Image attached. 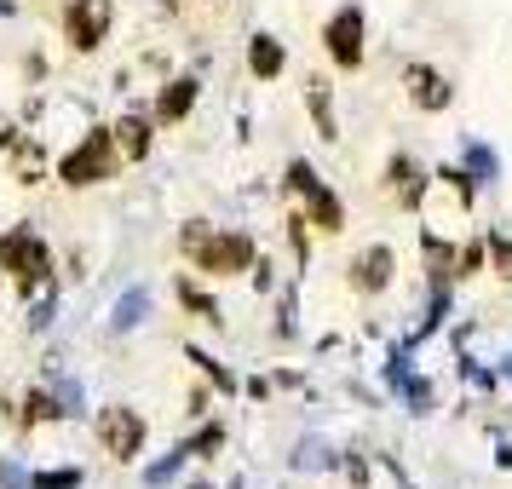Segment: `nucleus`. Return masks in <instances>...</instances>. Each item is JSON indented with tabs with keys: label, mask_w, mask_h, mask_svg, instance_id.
<instances>
[{
	"label": "nucleus",
	"mask_w": 512,
	"mask_h": 489,
	"mask_svg": "<svg viewBox=\"0 0 512 489\" xmlns=\"http://www.w3.org/2000/svg\"><path fill=\"white\" fill-rule=\"evenodd\" d=\"M179 254L208 277H236V271H254L259 248L248 231H208V219H190L179 231Z\"/></svg>",
	"instance_id": "1"
},
{
	"label": "nucleus",
	"mask_w": 512,
	"mask_h": 489,
	"mask_svg": "<svg viewBox=\"0 0 512 489\" xmlns=\"http://www.w3.org/2000/svg\"><path fill=\"white\" fill-rule=\"evenodd\" d=\"M121 162H127V156H121V144H116V127H93V133H87V139L58 162V179H64L70 190H87V185L116 179Z\"/></svg>",
	"instance_id": "2"
},
{
	"label": "nucleus",
	"mask_w": 512,
	"mask_h": 489,
	"mask_svg": "<svg viewBox=\"0 0 512 489\" xmlns=\"http://www.w3.org/2000/svg\"><path fill=\"white\" fill-rule=\"evenodd\" d=\"M0 271H12V277H18V288H24V294H35V288L47 282V271H52L47 242H41L35 231H24V225H18V231H6V236H0Z\"/></svg>",
	"instance_id": "3"
},
{
	"label": "nucleus",
	"mask_w": 512,
	"mask_h": 489,
	"mask_svg": "<svg viewBox=\"0 0 512 489\" xmlns=\"http://www.w3.org/2000/svg\"><path fill=\"white\" fill-rule=\"evenodd\" d=\"M144 415L139 409H127V403H110V409H98V443H104V455L110 461H139L144 455Z\"/></svg>",
	"instance_id": "4"
},
{
	"label": "nucleus",
	"mask_w": 512,
	"mask_h": 489,
	"mask_svg": "<svg viewBox=\"0 0 512 489\" xmlns=\"http://www.w3.org/2000/svg\"><path fill=\"white\" fill-rule=\"evenodd\" d=\"M328 41V58L340 64V70H363V58H369V24H363V6H340L323 29Z\"/></svg>",
	"instance_id": "5"
},
{
	"label": "nucleus",
	"mask_w": 512,
	"mask_h": 489,
	"mask_svg": "<svg viewBox=\"0 0 512 489\" xmlns=\"http://www.w3.org/2000/svg\"><path fill=\"white\" fill-rule=\"evenodd\" d=\"M110 24H116V6L110 0H70L64 6V41L75 52H98L110 41Z\"/></svg>",
	"instance_id": "6"
},
{
	"label": "nucleus",
	"mask_w": 512,
	"mask_h": 489,
	"mask_svg": "<svg viewBox=\"0 0 512 489\" xmlns=\"http://www.w3.org/2000/svg\"><path fill=\"white\" fill-rule=\"evenodd\" d=\"M397 277V254L386 248V242H374V248H363V254L351 259V282H357V294H386Z\"/></svg>",
	"instance_id": "7"
},
{
	"label": "nucleus",
	"mask_w": 512,
	"mask_h": 489,
	"mask_svg": "<svg viewBox=\"0 0 512 489\" xmlns=\"http://www.w3.org/2000/svg\"><path fill=\"white\" fill-rule=\"evenodd\" d=\"M403 87H409V98H415L426 116H438V110H449V104H455L449 75H438L432 64H409V70H403Z\"/></svg>",
	"instance_id": "8"
},
{
	"label": "nucleus",
	"mask_w": 512,
	"mask_h": 489,
	"mask_svg": "<svg viewBox=\"0 0 512 489\" xmlns=\"http://www.w3.org/2000/svg\"><path fill=\"white\" fill-rule=\"evenodd\" d=\"M305 219H311V231H323V236H340L346 231V208H340V196L328 185H311L305 190Z\"/></svg>",
	"instance_id": "9"
},
{
	"label": "nucleus",
	"mask_w": 512,
	"mask_h": 489,
	"mask_svg": "<svg viewBox=\"0 0 512 489\" xmlns=\"http://www.w3.org/2000/svg\"><path fill=\"white\" fill-rule=\"evenodd\" d=\"M196 87H202L196 75H179V81H167V87H162V98H156V121H162V127H173V121H185L190 110H196Z\"/></svg>",
	"instance_id": "10"
},
{
	"label": "nucleus",
	"mask_w": 512,
	"mask_h": 489,
	"mask_svg": "<svg viewBox=\"0 0 512 489\" xmlns=\"http://www.w3.org/2000/svg\"><path fill=\"white\" fill-rule=\"evenodd\" d=\"M386 185H392V196L403 202V208H415L420 196H426V173H420V162H409V156H392Z\"/></svg>",
	"instance_id": "11"
},
{
	"label": "nucleus",
	"mask_w": 512,
	"mask_h": 489,
	"mask_svg": "<svg viewBox=\"0 0 512 489\" xmlns=\"http://www.w3.org/2000/svg\"><path fill=\"white\" fill-rule=\"evenodd\" d=\"M282 64H288L282 41H271V35H254V41H248V70H254V81H277Z\"/></svg>",
	"instance_id": "12"
},
{
	"label": "nucleus",
	"mask_w": 512,
	"mask_h": 489,
	"mask_svg": "<svg viewBox=\"0 0 512 489\" xmlns=\"http://www.w3.org/2000/svg\"><path fill=\"white\" fill-rule=\"evenodd\" d=\"M116 144H121L127 162H144V156H150V121L144 116H121L116 121Z\"/></svg>",
	"instance_id": "13"
},
{
	"label": "nucleus",
	"mask_w": 512,
	"mask_h": 489,
	"mask_svg": "<svg viewBox=\"0 0 512 489\" xmlns=\"http://www.w3.org/2000/svg\"><path fill=\"white\" fill-rule=\"evenodd\" d=\"M305 104H311V116H317V133H323V139H340V127H334V98H328L323 81H311Z\"/></svg>",
	"instance_id": "14"
},
{
	"label": "nucleus",
	"mask_w": 512,
	"mask_h": 489,
	"mask_svg": "<svg viewBox=\"0 0 512 489\" xmlns=\"http://www.w3.org/2000/svg\"><path fill=\"white\" fill-rule=\"evenodd\" d=\"M426 265H432V282H449L455 277V248H449V242H438V236H426Z\"/></svg>",
	"instance_id": "15"
},
{
	"label": "nucleus",
	"mask_w": 512,
	"mask_h": 489,
	"mask_svg": "<svg viewBox=\"0 0 512 489\" xmlns=\"http://www.w3.org/2000/svg\"><path fill=\"white\" fill-rule=\"evenodd\" d=\"M179 300H185L190 311H196V317H208V323H225V317H219V305H213V300H208V294H202V288H196L190 277H179Z\"/></svg>",
	"instance_id": "16"
},
{
	"label": "nucleus",
	"mask_w": 512,
	"mask_h": 489,
	"mask_svg": "<svg viewBox=\"0 0 512 489\" xmlns=\"http://www.w3.org/2000/svg\"><path fill=\"white\" fill-rule=\"evenodd\" d=\"M484 248H489V265H495V277H507V282H512V236L495 231Z\"/></svg>",
	"instance_id": "17"
},
{
	"label": "nucleus",
	"mask_w": 512,
	"mask_h": 489,
	"mask_svg": "<svg viewBox=\"0 0 512 489\" xmlns=\"http://www.w3.org/2000/svg\"><path fill=\"white\" fill-rule=\"evenodd\" d=\"M144 305H150V300H144V288H139V294H127V300L116 305V317H110V328H116V334H121V328H133V323L144 317Z\"/></svg>",
	"instance_id": "18"
},
{
	"label": "nucleus",
	"mask_w": 512,
	"mask_h": 489,
	"mask_svg": "<svg viewBox=\"0 0 512 489\" xmlns=\"http://www.w3.org/2000/svg\"><path fill=\"white\" fill-rule=\"evenodd\" d=\"M29 415H24V426H35V420H58L64 415V409H58V403H52L47 392H29V403H24Z\"/></svg>",
	"instance_id": "19"
},
{
	"label": "nucleus",
	"mask_w": 512,
	"mask_h": 489,
	"mask_svg": "<svg viewBox=\"0 0 512 489\" xmlns=\"http://www.w3.org/2000/svg\"><path fill=\"white\" fill-rule=\"evenodd\" d=\"M219 443H225V432H219V426H208V432H202L196 443H185L179 455H208V449H219Z\"/></svg>",
	"instance_id": "20"
},
{
	"label": "nucleus",
	"mask_w": 512,
	"mask_h": 489,
	"mask_svg": "<svg viewBox=\"0 0 512 489\" xmlns=\"http://www.w3.org/2000/svg\"><path fill=\"white\" fill-rule=\"evenodd\" d=\"M81 478L75 472H47V478H35V489H75Z\"/></svg>",
	"instance_id": "21"
},
{
	"label": "nucleus",
	"mask_w": 512,
	"mask_h": 489,
	"mask_svg": "<svg viewBox=\"0 0 512 489\" xmlns=\"http://www.w3.org/2000/svg\"><path fill=\"white\" fill-rule=\"evenodd\" d=\"M12 144H18V139H12V121L0 116V150H12Z\"/></svg>",
	"instance_id": "22"
},
{
	"label": "nucleus",
	"mask_w": 512,
	"mask_h": 489,
	"mask_svg": "<svg viewBox=\"0 0 512 489\" xmlns=\"http://www.w3.org/2000/svg\"><path fill=\"white\" fill-rule=\"evenodd\" d=\"M0 12H12V6H6V0H0Z\"/></svg>",
	"instance_id": "23"
}]
</instances>
